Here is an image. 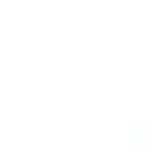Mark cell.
Returning a JSON list of instances; mask_svg holds the SVG:
<instances>
[]
</instances>
